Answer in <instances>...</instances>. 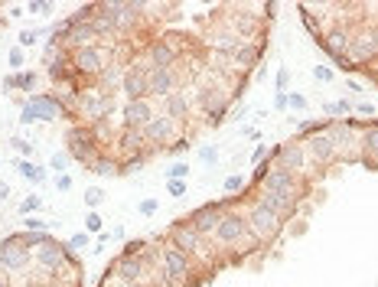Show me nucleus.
Segmentation results:
<instances>
[{
	"label": "nucleus",
	"instance_id": "obj_47",
	"mask_svg": "<svg viewBox=\"0 0 378 287\" xmlns=\"http://www.w3.org/2000/svg\"><path fill=\"white\" fill-rule=\"evenodd\" d=\"M287 108H294V111H303L307 108V98L297 92H287Z\"/></svg>",
	"mask_w": 378,
	"mask_h": 287
},
{
	"label": "nucleus",
	"instance_id": "obj_41",
	"mask_svg": "<svg viewBox=\"0 0 378 287\" xmlns=\"http://www.w3.org/2000/svg\"><path fill=\"white\" fill-rule=\"evenodd\" d=\"M26 13H52V4L49 0H30V4H26Z\"/></svg>",
	"mask_w": 378,
	"mask_h": 287
},
{
	"label": "nucleus",
	"instance_id": "obj_2",
	"mask_svg": "<svg viewBox=\"0 0 378 287\" xmlns=\"http://www.w3.org/2000/svg\"><path fill=\"white\" fill-rule=\"evenodd\" d=\"M157 262H160V278H167L170 284H186L189 274H193V258L183 254L177 245H167L157 252Z\"/></svg>",
	"mask_w": 378,
	"mask_h": 287
},
{
	"label": "nucleus",
	"instance_id": "obj_4",
	"mask_svg": "<svg viewBox=\"0 0 378 287\" xmlns=\"http://www.w3.org/2000/svg\"><path fill=\"white\" fill-rule=\"evenodd\" d=\"M261 189H268V193H280L287 196V199H294V203H300L303 196H307V183L300 180V173H290V170L284 167H274L264 177V183H261Z\"/></svg>",
	"mask_w": 378,
	"mask_h": 287
},
{
	"label": "nucleus",
	"instance_id": "obj_42",
	"mask_svg": "<svg viewBox=\"0 0 378 287\" xmlns=\"http://www.w3.org/2000/svg\"><path fill=\"white\" fill-rule=\"evenodd\" d=\"M167 180H189V163H173L167 170Z\"/></svg>",
	"mask_w": 378,
	"mask_h": 287
},
{
	"label": "nucleus",
	"instance_id": "obj_35",
	"mask_svg": "<svg viewBox=\"0 0 378 287\" xmlns=\"http://www.w3.org/2000/svg\"><path fill=\"white\" fill-rule=\"evenodd\" d=\"M105 203V193H101L98 186H92V189H85V206H88V209H98V206Z\"/></svg>",
	"mask_w": 378,
	"mask_h": 287
},
{
	"label": "nucleus",
	"instance_id": "obj_59",
	"mask_svg": "<svg viewBox=\"0 0 378 287\" xmlns=\"http://www.w3.org/2000/svg\"><path fill=\"white\" fill-rule=\"evenodd\" d=\"M359 115H375V105H372V102H362L359 105Z\"/></svg>",
	"mask_w": 378,
	"mask_h": 287
},
{
	"label": "nucleus",
	"instance_id": "obj_46",
	"mask_svg": "<svg viewBox=\"0 0 378 287\" xmlns=\"http://www.w3.org/2000/svg\"><path fill=\"white\" fill-rule=\"evenodd\" d=\"M17 76H20V92H33L36 72H17Z\"/></svg>",
	"mask_w": 378,
	"mask_h": 287
},
{
	"label": "nucleus",
	"instance_id": "obj_16",
	"mask_svg": "<svg viewBox=\"0 0 378 287\" xmlns=\"http://www.w3.org/2000/svg\"><path fill=\"white\" fill-rule=\"evenodd\" d=\"M121 115H124V127H131V131H143L147 121H150L157 111H153L150 98H143V102H127Z\"/></svg>",
	"mask_w": 378,
	"mask_h": 287
},
{
	"label": "nucleus",
	"instance_id": "obj_29",
	"mask_svg": "<svg viewBox=\"0 0 378 287\" xmlns=\"http://www.w3.org/2000/svg\"><path fill=\"white\" fill-rule=\"evenodd\" d=\"M92 173H98V177H118V173H121V163L111 160V157H98V160L92 163Z\"/></svg>",
	"mask_w": 378,
	"mask_h": 287
},
{
	"label": "nucleus",
	"instance_id": "obj_12",
	"mask_svg": "<svg viewBox=\"0 0 378 287\" xmlns=\"http://www.w3.org/2000/svg\"><path fill=\"white\" fill-rule=\"evenodd\" d=\"M177 121L170 118V115H163V111H157L150 121H147V127H143V141L147 144H167L177 137Z\"/></svg>",
	"mask_w": 378,
	"mask_h": 287
},
{
	"label": "nucleus",
	"instance_id": "obj_32",
	"mask_svg": "<svg viewBox=\"0 0 378 287\" xmlns=\"http://www.w3.org/2000/svg\"><path fill=\"white\" fill-rule=\"evenodd\" d=\"M69 66H72V59H66V56H59V59L49 66V76L56 78V82H62V78L69 76Z\"/></svg>",
	"mask_w": 378,
	"mask_h": 287
},
{
	"label": "nucleus",
	"instance_id": "obj_21",
	"mask_svg": "<svg viewBox=\"0 0 378 287\" xmlns=\"http://www.w3.org/2000/svg\"><path fill=\"white\" fill-rule=\"evenodd\" d=\"M323 46H326V52L333 56V59H349V46H353V36L345 33V30H329L326 36H323Z\"/></svg>",
	"mask_w": 378,
	"mask_h": 287
},
{
	"label": "nucleus",
	"instance_id": "obj_43",
	"mask_svg": "<svg viewBox=\"0 0 378 287\" xmlns=\"http://www.w3.org/2000/svg\"><path fill=\"white\" fill-rule=\"evenodd\" d=\"M40 206H42V199L33 193V196H26L23 203H20V212H23V216H30V212H36V209H40Z\"/></svg>",
	"mask_w": 378,
	"mask_h": 287
},
{
	"label": "nucleus",
	"instance_id": "obj_58",
	"mask_svg": "<svg viewBox=\"0 0 378 287\" xmlns=\"http://www.w3.org/2000/svg\"><path fill=\"white\" fill-rule=\"evenodd\" d=\"M141 248H143V242H127L124 254H141Z\"/></svg>",
	"mask_w": 378,
	"mask_h": 287
},
{
	"label": "nucleus",
	"instance_id": "obj_22",
	"mask_svg": "<svg viewBox=\"0 0 378 287\" xmlns=\"http://www.w3.org/2000/svg\"><path fill=\"white\" fill-rule=\"evenodd\" d=\"M26 102H30L36 111H40V118H42V121H56V118H62V102L56 98V95H46V92H42V95H30Z\"/></svg>",
	"mask_w": 378,
	"mask_h": 287
},
{
	"label": "nucleus",
	"instance_id": "obj_52",
	"mask_svg": "<svg viewBox=\"0 0 378 287\" xmlns=\"http://www.w3.org/2000/svg\"><path fill=\"white\" fill-rule=\"evenodd\" d=\"M56 189H59V193H69V189H72V177H69V173L56 177Z\"/></svg>",
	"mask_w": 378,
	"mask_h": 287
},
{
	"label": "nucleus",
	"instance_id": "obj_8",
	"mask_svg": "<svg viewBox=\"0 0 378 287\" xmlns=\"http://www.w3.org/2000/svg\"><path fill=\"white\" fill-rule=\"evenodd\" d=\"M225 209H228V203H206L186 216V226H193L199 235L209 238V235H215V228H219V219Z\"/></svg>",
	"mask_w": 378,
	"mask_h": 287
},
{
	"label": "nucleus",
	"instance_id": "obj_13",
	"mask_svg": "<svg viewBox=\"0 0 378 287\" xmlns=\"http://www.w3.org/2000/svg\"><path fill=\"white\" fill-rule=\"evenodd\" d=\"M303 147H307V157H310L313 163H319V167H329V163L336 160V144L329 141V134H313L303 141Z\"/></svg>",
	"mask_w": 378,
	"mask_h": 287
},
{
	"label": "nucleus",
	"instance_id": "obj_5",
	"mask_svg": "<svg viewBox=\"0 0 378 287\" xmlns=\"http://www.w3.org/2000/svg\"><path fill=\"white\" fill-rule=\"evenodd\" d=\"M244 238H252L248 219L238 209H225L219 219V228H215V242L219 245H242Z\"/></svg>",
	"mask_w": 378,
	"mask_h": 287
},
{
	"label": "nucleus",
	"instance_id": "obj_62",
	"mask_svg": "<svg viewBox=\"0 0 378 287\" xmlns=\"http://www.w3.org/2000/svg\"><path fill=\"white\" fill-rule=\"evenodd\" d=\"M0 278H10V271H7V264H4V258H0Z\"/></svg>",
	"mask_w": 378,
	"mask_h": 287
},
{
	"label": "nucleus",
	"instance_id": "obj_30",
	"mask_svg": "<svg viewBox=\"0 0 378 287\" xmlns=\"http://www.w3.org/2000/svg\"><path fill=\"white\" fill-rule=\"evenodd\" d=\"M69 163H72V157H69V151H56L49 157V170H56V177H62L69 170Z\"/></svg>",
	"mask_w": 378,
	"mask_h": 287
},
{
	"label": "nucleus",
	"instance_id": "obj_57",
	"mask_svg": "<svg viewBox=\"0 0 378 287\" xmlns=\"http://www.w3.org/2000/svg\"><path fill=\"white\" fill-rule=\"evenodd\" d=\"M274 108H278V111L287 108V92H278V95H274Z\"/></svg>",
	"mask_w": 378,
	"mask_h": 287
},
{
	"label": "nucleus",
	"instance_id": "obj_11",
	"mask_svg": "<svg viewBox=\"0 0 378 287\" xmlns=\"http://www.w3.org/2000/svg\"><path fill=\"white\" fill-rule=\"evenodd\" d=\"M105 66H108V62H105V49H98V46H88V49L72 52V72H76V76L98 78Z\"/></svg>",
	"mask_w": 378,
	"mask_h": 287
},
{
	"label": "nucleus",
	"instance_id": "obj_6",
	"mask_svg": "<svg viewBox=\"0 0 378 287\" xmlns=\"http://www.w3.org/2000/svg\"><path fill=\"white\" fill-rule=\"evenodd\" d=\"M95 144H98V137L92 134V127H72V131H69V157H72V160H78V163H88V167H92L95 160H98V147H95Z\"/></svg>",
	"mask_w": 378,
	"mask_h": 287
},
{
	"label": "nucleus",
	"instance_id": "obj_55",
	"mask_svg": "<svg viewBox=\"0 0 378 287\" xmlns=\"http://www.w3.org/2000/svg\"><path fill=\"white\" fill-rule=\"evenodd\" d=\"M4 88H10V92H20V76H7V78H4Z\"/></svg>",
	"mask_w": 378,
	"mask_h": 287
},
{
	"label": "nucleus",
	"instance_id": "obj_51",
	"mask_svg": "<svg viewBox=\"0 0 378 287\" xmlns=\"http://www.w3.org/2000/svg\"><path fill=\"white\" fill-rule=\"evenodd\" d=\"M7 59H10V66H13V69H20V66H23V49H20V46H13V49L7 52Z\"/></svg>",
	"mask_w": 378,
	"mask_h": 287
},
{
	"label": "nucleus",
	"instance_id": "obj_20",
	"mask_svg": "<svg viewBox=\"0 0 378 287\" xmlns=\"http://www.w3.org/2000/svg\"><path fill=\"white\" fill-rule=\"evenodd\" d=\"M258 203L264 206V209H271L274 216H280V219L294 216L297 206H300V203H294V199H287V196H280V193H268V189H261L258 193Z\"/></svg>",
	"mask_w": 378,
	"mask_h": 287
},
{
	"label": "nucleus",
	"instance_id": "obj_53",
	"mask_svg": "<svg viewBox=\"0 0 378 287\" xmlns=\"http://www.w3.org/2000/svg\"><path fill=\"white\" fill-rule=\"evenodd\" d=\"M183 151H189V141H186V137H177L173 147H170V153H183Z\"/></svg>",
	"mask_w": 378,
	"mask_h": 287
},
{
	"label": "nucleus",
	"instance_id": "obj_38",
	"mask_svg": "<svg viewBox=\"0 0 378 287\" xmlns=\"http://www.w3.org/2000/svg\"><path fill=\"white\" fill-rule=\"evenodd\" d=\"M88 242H92V238H88V232H78V235L69 238L66 245H69V252H82V248H88Z\"/></svg>",
	"mask_w": 378,
	"mask_h": 287
},
{
	"label": "nucleus",
	"instance_id": "obj_17",
	"mask_svg": "<svg viewBox=\"0 0 378 287\" xmlns=\"http://www.w3.org/2000/svg\"><path fill=\"white\" fill-rule=\"evenodd\" d=\"M199 102H202V108H206V115H209V121H212L215 127L225 121L228 98L219 92V88H206V92H199Z\"/></svg>",
	"mask_w": 378,
	"mask_h": 287
},
{
	"label": "nucleus",
	"instance_id": "obj_63",
	"mask_svg": "<svg viewBox=\"0 0 378 287\" xmlns=\"http://www.w3.org/2000/svg\"><path fill=\"white\" fill-rule=\"evenodd\" d=\"M0 287H10V278H0Z\"/></svg>",
	"mask_w": 378,
	"mask_h": 287
},
{
	"label": "nucleus",
	"instance_id": "obj_26",
	"mask_svg": "<svg viewBox=\"0 0 378 287\" xmlns=\"http://www.w3.org/2000/svg\"><path fill=\"white\" fill-rule=\"evenodd\" d=\"M258 59H261V49H258V46H252V42H244L242 49L232 52V66H235V69H252Z\"/></svg>",
	"mask_w": 378,
	"mask_h": 287
},
{
	"label": "nucleus",
	"instance_id": "obj_40",
	"mask_svg": "<svg viewBox=\"0 0 378 287\" xmlns=\"http://www.w3.org/2000/svg\"><path fill=\"white\" fill-rule=\"evenodd\" d=\"M33 121H42V118H40V111L26 102L23 108H20V124H33Z\"/></svg>",
	"mask_w": 378,
	"mask_h": 287
},
{
	"label": "nucleus",
	"instance_id": "obj_54",
	"mask_svg": "<svg viewBox=\"0 0 378 287\" xmlns=\"http://www.w3.org/2000/svg\"><path fill=\"white\" fill-rule=\"evenodd\" d=\"M287 82H290V72H287V69H280V72H278V92H287Z\"/></svg>",
	"mask_w": 378,
	"mask_h": 287
},
{
	"label": "nucleus",
	"instance_id": "obj_24",
	"mask_svg": "<svg viewBox=\"0 0 378 287\" xmlns=\"http://www.w3.org/2000/svg\"><path fill=\"white\" fill-rule=\"evenodd\" d=\"M163 115H170L177 124L179 121H189V98L183 92H173L170 98H163Z\"/></svg>",
	"mask_w": 378,
	"mask_h": 287
},
{
	"label": "nucleus",
	"instance_id": "obj_49",
	"mask_svg": "<svg viewBox=\"0 0 378 287\" xmlns=\"http://www.w3.org/2000/svg\"><path fill=\"white\" fill-rule=\"evenodd\" d=\"M157 199H141V203H137V212H141V216H153V212H157Z\"/></svg>",
	"mask_w": 378,
	"mask_h": 287
},
{
	"label": "nucleus",
	"instance_id": "obj_7",
	"mask_svg": "<svg viewBox=\"0 0 378 287\" xmlns=\"http://www.w3.org/2000/svg\"><path fill=\"white\" fill-rule=\"evenodd\" d=\"M271 157H274V167H284V170H290V173H307V167H310L307 147H303L300 141L278 144V147L271 151Z\"/></svg>",
	"mask_w": 378,
	"mask_h": 287
},
{
	"label": "nucleus",
	"instance_id": "obj_44",
	"mask_svg": "<svg viewBox=\"0 0 378 287\" xmlns=\"http://www.w3.org/2000/svg\"><path fill=\"white\" fill-rule=\"evenodd\" d=\"M323 111H326V115H349V111H353V102H329Z\"/></svg>",
	"mask_w": 378,
	"mask_h": 287
},
{
	"label": "nucleus",
	"instance_id": "obj_33",
	"mask_svg": "<svg viewBox=\"0 0 378 287\" xmlns=\"http://www.w3.org/2000/svg\"><path fill=\"white\" fill-rule=\"evenodd\" d=\"M244 186H248V180H244L242 173H232V177H225V193H228V196L244 193Z\"/></svg>",
	"mask_w": 378,
	"mask_h": 287
},
{
	"label": "nucleus",
	"instance_id": "obj_60",
	"mask_svg": "<svg viewBox=\"0 0 378 287\" xmlns=\"http://www.w3.org/2000/svg\"><path fill=\"white\" fill-rule=\"evenodd\" d=\"M101 287H118V284H114V278H111V271H108V278L101 281Z\"/></svg>",
	"mask_w": 378,
	"mask_h": 287
},
{
	"label": "nucleus",
	"instance_id": "obj_34",
	"mask_svg": "<svg viewBox=\"0 0 378 287\" xmlns=\"http://www.w3.org/2000/svg\"><path fill=\"white\" fill-rule=\"evenodd\" d=\"M23 238H26V245H30V252H36L40 245H46L49 242V232H23Z\"/></svg>",
	"mask_w": 378,
	"mask_h": 287
},
{
	"label": "nucleus",
	"instance_id": "obj_45",
	"mask_svg": "<svg viewBox=\"0 0 378 287\" xmlns=\"http://www.w3.org/2000/svg\"><path fill=\"white\" fill-rule=\"evenodd\" d=\"M186 189H189V183H186V180H167V193L170 196H183Z\"/></svg>",
	"mask_w": 378,
	"mask_h": 287
},
{
	"label": "nucleus",
	"instance_id": "obj_14",
	"mask_svg": "<svg viewBox=\"0 0 378 287\" xmlns=\"http://www.w3.org/2000/svg\"><path fill=\"white\" fill-rule=\"evenodd\" d=\"M36 264H40L46 274H59L62 264H66V245H59L56 238H49L46 245L36 248Z\"/></svg>",
	"mask_w": 378,
	"mask_h": 287
},
{
	"label": "nucleus",
	"instance_id": "obj_25",
	"mask_svg": "<svg viewBox=\"0 0 378 287\" xmlns=\"http://www.w3.org/2000/svg\"><path fill=\"white\" fill-rule=\"evenodd\" d=\"M121 151L127 153V157H134V153H143V131H131V127H124V131H121Z\"/></svg>",
	"mask_w": 378,
	"mask_h": 287
},
{
	"label": "nucleus",
	"instance_id": "obj_39",
	"mask_svg": "<svg viewBox=\"0 0 378 287\" xmlns=\"http://www.w3.org/2000/svg\"><path fill=\"white\" fill-rule=\"evenodd\" d=\"M26 232H49V222L40 219V216H26Z\"/></svg>",
	"mask_w": 378,
	"mask_h": 287
},
{
	"label": "nucleus",
	"instance_id": "obj_15",
	"mask_svg": "<svg viewBox=\"0 0 378 287\" xmlns=\"http://www.w3.org/2000/svg\"><path fill=\"white\" fill-rule=\"evenodd\" d=\"M147 92H150V98H170V95L177 92V72L173 69H150Z\"/></svg>",
	"mask_w": 378,
	"mask_h": 287
},
{
	"label": "nucleus",
	"instance_id": "obj_36",
	"mask_svg": "<svg viewBox=\"0 0 378 287\" xmlns=\"http://www.w3.org/2000/svg\"><path fill=\"white\" fill-rule=\"evenodd\" d=\"M199 160L212 167V163L219 160V147H215V144H202V147H199Z\"/></svg>",
	"mask_w": 378,
	"mask_h": 287
},
{
	"label": "nucleus",
	"instance_id": "obj_19",
	"mask_svg": "<svg viewBox=\"0 0 378 287\" xmlns=\"http://www.w3.org/2000/svg\"><path fill=\"white\" fill-rule=\"evenodd\" d=\"M114 274H118V281H124V284H141L143 281L141 254H121L118 262H114Z\"/></svg>",
	"mask_w": 378,
	"mask_h": 287
},
{
	"label": "nucleus",
	"instance_id": "obj_3",
	"mask_svg": "<svg viewBox=\"0 0 378 287\" xmlns=\"http://www.w3.org/2000/svg\"><path fill=\"white\" fill-rule=\"evenodd\" d=\"M170 242L179 248L183 254H189V258H202V262H209L212 252H209V242H206V235H199L193 226H186V219H179L177 226H170Z\"/></svg>",
	"mask_w": 378,
	"mask_h": 287
},
{
	"label": "nucleus",
	"instance_id": "obj_18",
	"mask_svg": "<svg viewBox=\"0 0 378 287\" xmlns=\"http://www.w3.org/2000/svg\"><path fill=\"white\" fill-rule=\"evenodd\" d=\"M147 59L153 69H173V62L179 59V49L170 40H153L150 49H147Z\"/></svg>",
	"mask_w": 378,
	"mask_h": 287
},
{
	"label": "nucleus",
	"instance_id": "obj_28",
	"mask_svg": "<svg viewBox=\"0 0 378 287\" xmlns=\"http://www.w3.org/2000/svg\"><path fill=\"white\" fill-rule=\"evenodd\" d=\"M118 82H124V72H121V66H105L98 76V85L101 92H108V88H114Z\"/></svg>",
	"mask_w": 378,
	"mask_h": 287
},
{
	"label": "nucleus",
	"instance_id": "obj_56",
	"mask_svg": "<svg viewBox=\"0 0 378 287\" xmlns=\"http://www.w3.org/2000/svg\"><path fill=\"white\" fill-rule=\"evenodd\" d=\"M264 157H268V147H264V144H258V147H254V153H252V160H254V163H261Z\"/></svg>",
	"mask_w": 378,
	"mask_h": 287
},
{
	"label": "nucleus",
	"instance_id": "obj_48",
	"mask_svg": "<svg viewBox=\"0 0 378 287\" xmlns=\"http://www.w3.org/2000/svg\"><path fill=\"white\" fill-rule=\"evenodd\" d=\"M313 78H317V82H333V69L329 66H313Z\"/></svg>",
	"mask_w": 378,
	"mask_h": 287
},
{
	"label": "nucleus",
	"instance_id": "obj_61",
	"mask_svg": "<svg viewBox=\"0 0 378 287\" xmlns=\"http://www.w3.org/2000/svg\"><path fill=\"white\" fill-rule=\"evenodd\" d=\"M7 196H10V186H7V183H0V199H7Z\"/></svg>",
	"mask_w": 378,
	"mask_h": 287
},
{
	"label": "nucleus",
	"instance_id": "obj_9",
	"mask_svg": "<svg viewBox=\"0 0 378 287\" xmlns=\"http://www.w3.org/2000/svg\"><path fill=\"white\" fill-rule=\"evenodd\" d=\"M0 258H4V264H7L10 274L30 268V245H26L23 232H20V235H7L4 242H0Z\"/></svg>",
	"mask_w": 378,
	"mask_h": 287
},
{
	"label": "nucleus",
	"instance_id": "obj_37",
	"mask_svg": "<svg viewBox=\"0 0 378 287\" xmlns=\"http://www.w3.org/2000/svg\"><path fill=\"white\" fill-rule=\"evenodd\" d=\"M10 144H13V151H17L23 160H30V157H33V144H30V141H23V137H13Z\"/></svg>",
	"mask_w": 378,
	"mask_h": 287
},
{
	"label": "nucleus",
	"instance_id": "obj_50",
	"mask_svg": "<svg viewBox=\"0 0 378 287\" xmlns=\"http://www.w3.org/2000/svg\"><path fill=\"white\" fill-rule=\"evenodd\" d=\"M85 228H88V232H101V216L98 212H88V216H85Z\"/></svg>",
	"mask_w": 378,
	"mask_h": 287
},
{
	"label": "nucleus",
	"instance_id": "obj_23",
	"mask_svg": "<svg viewBox=\"0 0 378 287\" xmlns=\"http://www.w3.org/2000/svg\"><path fill=\"white\" fill-rule=\"evenodd\" d=\"M359 147H362V153H365V163L378 160V121H372V124H362Z\"/></svg>",
	"mask_w": 378,
	"mask_h": 287
},
{
	"label": "nucleus",
	"instance_id": "obj_10",
	"mask_svg": "<svg viewBox=\"0 0 378 287\" xmlns=\"http://www.w3.org/2000/svg\"><path fill=\"white\" fill-rule=\"evenodd\" d=\"M150 62H141V66H131L124 72V82H121V92L127 95V102H143V98H150L147 92V76H150Z\"/></svg>",
	"mask_w": 378,
	"mask_h": 287
},
{
	"label": "nucleus",
	"instance_id": "obj_27",
	"mask_svg": "<svg viewBox=\"0 0 378 287\" xmlns=\"http://www.w3.org/2000/svg\"><path fill=\"white\" fill-rule=\"evenodd\" d=\"M20 173H23V180H30L33 186H42L46 177H49V167H40V163H33V160H20Z\"/></svg>",
	"mask_w": 378,
	"mask_h": 287
},
{
	"label": "nucleus",
	"instance_id": "obj_31",
	"mask_svg": "<svg viewBox=\"0 0 378 287\" xmlns=\"http://www.w3.org/2000/svg\"><path fill=\"white\" fill-rule=\"evenodd\" d=\"M143 163H147V153H134V157L121 160V173H137V170H143Z\"/></svg>",
	"mask_w": 378,
	"mask_h": 287
},
{
	"label": "nucleus",
	"instance_id": "obj_1",
	"mask_svg": "<svg viewBox=\"0 0 378 287\" xmlns=\"http://www.w3.org/2000/svg\"><path fill=\"white\" fill-rule=\"evenodd\" d=\"M244 219H248V228H252V238H254V242H261V245H271V242L280 235V228H284V219H280V216H274L271 209H264L258 199L248 206Z\"/></svg>",
	"mask_w": 378,
	"mask_h": 287
}]
</instances>
